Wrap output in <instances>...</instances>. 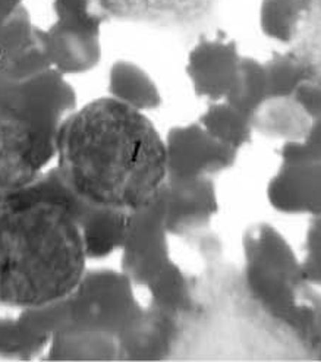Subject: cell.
Instances as JSON below:
<instances>
[{
	"label": "cell",
	"instance_id": "obj_24",
	"mask_svg": "<svg viewBox=\"0 0 321 362\" xmlns=\"http://www.w3.org/2000/svg\"><path fill=\"white\" fill-rule=\"evenodd\" d=\"M49 341L28 332L18 315H0V355L27 359L47 348Z\"/></svg>",
	"mask_w": 321,
	"mask_h": 362
},
{
	"label": "cell",
	"instance_id": "obj_13",
	"mask_svg": "<svg viewBox=\"0 0 321 362\" xmlns=\"http://www.w3.org/2000/svg\"><path fill=\"white\" fill-rule=\"evenodd\" d=\"M109 97L138 112H151L162 106V93L153 78L128 60H119L109 71Z\"/></svg>",
	"mask_w": 321,
	"mask_h": 362
},
{
	"label": "cell",
	"instance_id": "obj_16",
	"mask_svg": "<svg viewBox=\"0 0 321 362\" xmlns=\"http://www.w3.org/2000/svg\"><path fill=\"white\" fill-rule=\"evenodd\" d=\"M47 348L52 361H109L119 355V340L103 333L65 330L53 334Z\"/></svg>",
	"mask_w": 321,
	"mask_h": 362
},
{
	"label": "cell",
	"instance_id": "obj_3",
	"mask_svg": "<svg viewBox=\"0 0 321 362\" xmlns=\"http://www.w3.org/2000/svg\"><path fill=\"white\" fill-rule=\"evenodd\" d=\"M243 248L251 295L315 351L321 337V295L304 277L291 244L272 225L257 223L245 230Z\"/></svg>",
	"mask_w": 321,
	"mask_h": 362
},
{
	"label": "cell",
	"instance_id": "obj_6",
	"mask_svg": "<svg viewBox=\"0 0 321 362\" xmlns=\"http://www.w3.org/2000/svg\"><path fill=\"white\" fill-rule=\"evenodd\" d=\"M54 21L45 30L52 68L78 75L93 71L102 59V28L106 18L91 0H53Z\"/></svg>",
	"mask_w": 321,
	"mask_h": 362
},
{
	"label": "cell",
	"instance_id": "obj_15",
	"mask_svg": "<svg viewBox=\"0 0 321 362\" xmlns=\"http://www.w3.org/2000/svg\"><path fill=\"white\" fill-rule=\"evenodd\" d=\"M172 317L153 307L146 310L135 326L119 339V355L127 354L134 359H153L163 354L173 329Z\"/></svg>",
	"mask_w": 321,
	"mask_h": 362
},
{
	"label": "cell",
	"instance_id": "obj_20",
	"mask_svg": "<svg viewBox=\"0 0 321 362\" xmlns=\"http://www.w3.org/2000/svg\"><path fill=\"white\" fill-rule=\"evenodd\" d=\"M311 0H263L259 27L264 35L279 43L291 45Z\"/></svg>",
	"mask_w": 321,
	"mask_h": 362
},
{
	"label": "cell",
	"instance_id": "obj_2",
	"mask_svg": "<svg viewBox=\"0 0 321 362\" xmlns=\"http://www.w3.org/2000/svg\"><path fill=\"white\" fill-rule=\"evenodd\" d=\"M84 210L53 168L0 199V305L37 308L75 289L90 259Z\"/></svg>",
	"mask_w": 321,
	"mask_h": 362
},
{
	"label": "cell",
	"instance_id": "obj_12",
	"mask_svg": "<svg viewBox=\"0 0 321 362\" xmlns=\"http://www.w3.org/2000/svg\"><path fill=\"white\" fill-rule=\"evenodd\" d=\"M165 195L169 235L182 236L203 229L218 213V197L213 177L166 179Z\"/></svg>",
	"mask_w": 321,
	"mask_h": 362
},
{
	"label": "cell",
	"instance_id": "obj_26",
	"mask_svg": "<svg viewBox=\"0 0 321 362\" xmlns=\"http://www.w3.org/2000/svg\"><path fill=\"white\" fill-rule=\"evenodd\" d=\"M300 267L308 284L321 286V214L313 216L310 220Z\"/></svg>",
	"mask_w": 321,
	"mask_h": 362
},
{
	"label": "cell",
	"instance_id": "obj_14",
	"mask_svg": "<svg viewBox=\"0 0 321 362\" xmlns=\"http://www.w3.org/2000/svg\"><path fill=\"white\" fill-rule=\"evenodd\" d=\"M254 131L285 143L303 139L310 128V117L293 97L267 98L252 116Z\"/></svg>",
	"mask_w": 321,
	"mask_h": 362
},
{
	"label": "cell",
	"instance_id": "obj_10",
	"mask_svg": "<svg viewBox=\"0 0 321 362\" xmlns=\"http://www.w3.org/2000/svg\"><path fill=\"white\" fill-rule=\"evenodd\" d=\"M243 56L230 40L199 38L187 60V75L197 97L210 103L222 102L233 91L239 79Z\"/></svg>",
	"mask_w": 321,
	"mask_h": 362
},
{
	"label": "cell",
	"instance_id": "obj_25",
	"mask_svg": "<svg viewBox=\"0 0 321 362\" xmlns=\"http://www.w3.org/2000/svg\"><path fill=\"white\" fill-rule=\"evenodd\" d=\"M35 28L25 5L19 8L0 28V71L31 43Z\"/></svg>",
	"mask_w": 321,
	"mask_h": 362
},
{
	"label": "cell",
	"instance_id": "obj_7",
	"mask_svg": "<svg viewBox=\"0 0 321 362\" xmlns=\"http://www.w3.org/2000/svg\"><path fill=\"white\" fill-rule=\"evenodd\" d=\"M119 250L120 270L135 286H147L170 263L165 185L148 204L128 213Z\"/></svg>",
	"mask_w": 321,
	"mask_h": 362
},
{
	"label": "cell",
	"instance_id": "obj_9",
	"mask_svg": "<svg viewBox=\"0 0 321 362\" xmlns=\"http://www.w3.org/2000/svg\"><path fill=\"white\" fill-rule=\"evenodd\" d=\"M106 19L184 31L203 25L214 15L218 0H91Z\"/></svg>",
	"mask_w": 321,
	"mask_h": 362
},
{
	"label": "cell",
	"instance_id": "obj_27",
	"mask_svg": "<svg viewBox=\"0 0 321 362\" xmlns=\"http://www.w3.org/2000/svg\"><path fill=\"white\" fill-rule=\"evenodd\" d=\"M21 6H24V0H0V28Z\"/></svg>",
	"mask_w": 321,
	"mask_h": 362
},
{
	"label": "cell",
	"instance_id": "obj_5",
	"mask_svg": "<svg viewBox=\"0 0 321 362\" xmlns=\"http://www.w3.org/2000/svg\"><path fill=\"white\" fill-rule=\"evenodd\" d=\"M54 158V143L37 127L23 83L0 100V199L30 187Z\"/></svg>",
	"mask_w": 321,
	"mask_h": 362
},
{
	"label": "cell",
	"instance_id": "obj_11",
	"mask_svg": "<svg viewBox=\"0 0 321 362\" xmlns=\"http://www.w3.org/2000/svg\"><path fill=\"white\" fill-rule=\"evenodd\" d=\"M270 206L284 214H321V162L282 160L267 185Z\"/></svg>",
	"mask_w": 321,
	"mask_h": 362
},
{
	"label": "cell",
	"instance_id": "obj_21",
	"mask_svg": "<svg viewBox=\"0 0 321 362\" xmlns=\"http://www.w3.org/2000/svg\"><path fill=\"white\" fill-rule=\"evenodd\" d=\"M266 98L267 75L264 64L252 57H243L238 84L225 102L252 120L254 113L266 102Z\"/></svg>",
	"mask_w": 321,
	"mask_h": 362
},
{
	"label": "cell",
	"instance_id": "obj_19",
	"mask_svg": "<svg viewBox=\"0 0 321 362\" xmlns=\"http://www.w3.org/2000/svg\"><path fill=\"white\" fill-rule=\"evenodd\" d=\"M146 288L150 292V307L158 311L176 315L192 307L187 276L175 261H170Z\"/></svg>",
	"mask_w": 321,
	"mask_h": 362
},
{
	"label": "cell",
	"instance_id": "obj_22",
	"mask_svg": "<svg viewBox=\"0 0 321 362\" xmlns=\"http://www.w3.org/2000/svg\"><path fill=\"white\" fill-rule=\"evenodd\" d=\"M292 43L291 52L308 69L313 81L321 84V0H311Z\"/></svg>",
	"mask_w": 321,
	"mask_h": 362
},
{
	"label": "cell",
	"instance_id": "obj_4",
	"mask_svg": "<svg viewBox=\"0 0 321 362\" xmlns=\"http://www.w3.org/2000/svg\"><path fill=\"white\" fill-rule=\"evenodd\" d=\"M134 288V281L122 270H87L75 289L60 299L65 318L60 332H95L119 340L146 311Z\"/></svg>",
	"mask_w": 321,
	"mask_h": 362
},
{
	"label": "cell",
	"instance_id": "obj_17",
	"mask_svg": "<svg viewBox=\"0 0 321 362\" xmlns=\"http://www.w3.org/2000/svg\"><path fill=\"white\" fill-rule=\"evenodd\" d=\"M295 100L310 117V128L303 139L289 141L280 148L282 160L321 162V84L305 81L295 91Z\"/></svg>",
	"mask_w": 321,
	"mask_h": 362
},
{
	"label": "cell",
	"instance_id": "obj_8",
	"mask_svg": "<svg viewBox=\"0 0 321 362\" xmlns=\"http://www.w3.org/2000/svg\"><path fill=\"white\" fill-rule=\"evenodd\" d=\"M166 170L173 180L213 177L235 166L238 153L211 138L195 124L177 125L165 136Z\"/></svg>",
	"mask_w": 321,
	"mask_h": 362
},
{
	"label": "cell",
	"instance_id": "obj_23",
	"mask_svg": "<svg viewBox=\"0 0 321 362\" xmlns=\"http://www.w3.org/2000/svg\"><path fill=\"white\" fill-rule=\"evenodd\" d=\"M264 68L267 75V98L293 97L298 87L311 79L308 69L291 50L274 53L264 64Z\"/></svg>",
	"mask_w": 321,
	"mask_h": 362
},
{
	"label": "cell",
	"instance_id": "obj_18",
	"mask_svg": "<svg viewBox=\"0 0 321 362\" xmlns=\"http://www.w3.org/2000/svg\"><path fill=\"white\" fill-rule=\"evenodd\" d=\"M198 124L220 144L236 151L248 146L254 134L252 120L225 100L210 103Z\"/></svg>",
	"mask_w": 321,
	"mask_h": 362
},
{
	"label": "cell",
	"instance_id": "obj_1",
	"mask_svg": "<svg viewBox=\"0 0 321 362\" xmlns=\"http://www.w3.org/2000/svg\"><path fill=\"white\" fill-rule=\"evenodd\" d=\"M54 172L93 210L131 213L148 204L168 177L165 138L147 113L112 97L75 109L54 141Z\"/></svg>",
	"mask_w": 321,
	"mask_h": 362
}]
</instances>
